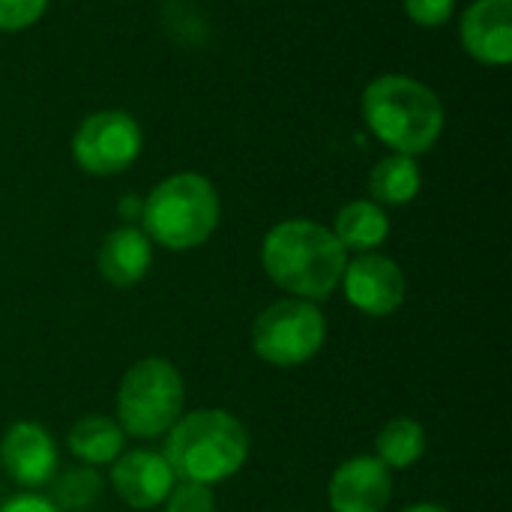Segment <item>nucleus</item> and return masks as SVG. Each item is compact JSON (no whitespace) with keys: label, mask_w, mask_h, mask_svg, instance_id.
Returning a JSON list of instances; mask_svg holds the SVG:
<instances>
[{"label":"nucleus","mask_w":512,"mask_h":512,"mask_svg":"<svg viewBox=\"0 0 512 512\" xmlns=\"http://www.w3.org/2000/svg\"><path fill=\"white\" fill-rule=\"evenodd\" d=\"M348 252L336 234L315 219H285L261 240V267L288 297L324 303L339 291Z\"/></svg>","instance_id":"f257e3e1"},{"label":"nucleus","mask_w":512,"mask_h":512,"mask_svg":"<svg viewBox=\"0 0 512 512\" xmlns=\"http://www.w3.org/2000/svg\"><path fill=\"white\" fill-rule=\"evenodd\" d=\"M177 480L219 486L237 477L252 453L249 429L225 408H198L180 414L165 432L159 450Z\"/></svg>","instance_id":"f03ea898"},{"label":"nucleus","mask_w":512,"mask_h":512,"mask_svg":"<svg viewBox=\"0 0 512 512\" xmlns=\"http://www.w3.org/2000/svg\"><path fill=\"white\" fill-rule=\"evenodd\" d=\"M363 120L369 132L402 156L429 153L444 132L441 96L417 78L381 75L363 90Z\"/></svg>","instance_id":"7ed1b4c3"},{"label":"nucleus","mask_w":512,"mask_h":512,"mask_svg":"<svg viewBox=\"0 0 512 512\" xmlns=\"http://www.w3.org/2000/svg\"><path fill=\"white\" fill-rule=\"evenodd\" d=\"M219 216L222 201L216 186L204 174L183 171L165 177L144 198L141 231L162 249L189 252L213 237Z\"/></svg>","instance_id":"20e7f679"},{"label":"nucleus","mask_w":512,"mask_h":512,"mask_svg":"<svg viewBox=\"0 0 512 512\" xmlns=\"http://www.w3.org/2000/svg\"><path fill=\"white\" fill-rule=\"evenodd\" d=\"M186 405L183 372L168 357H141L132 363L120 384L114 402V420L135 441H156L180 420Z\"/></svg>","instance_id":"39448f33"},{"label":"nucleus","mask_w":512,"mask_h":512,"mask_svg":"<svg viewBox=\"0 0 512 512\" xmlns=\"http://www.w3.org/2000/svg\"><path fill=\"white\" fill-rule=\"evenodd\" d=\"M327 342V315L318 303L282 297L264 306L249 330L252 354L273 369H300L321 354Z\"/></svg>","instance_id":"423d86ee"},{"label":"nucleus","mask_w":512,"mask_h":512,"mask_svg":"<svg viewBox=\"0 0 512 512\" xmlns=\"http://www.w3.org/2000/svg\"><path fill=\"white\" fill-rule=\"evenodd\" d=\"M144 135L129 111H96L72 135V159L93 177L123 174L141 153Z\"/></svg>","instance_id":"0eeeda50"},{"label":"nucleus","mask_w":512,"mask_h":512,"mask_svg":"<svg viewBox=\"0 0 512 512\" xmlns=\"http://www.w3.org/2000/svg\"><path fill=\"white\" fill-rule=\"evenodd\" d=\"M339 288L345 291V300L351 309H357L366 318H390L402 309L408 294L405 270L381 252H363L357 258H348Z\"/></svg>","instance_id":"6e6552de"},{"label":"nucleus","mask_w":512,"mask_h":512,"mask_svg":"<svg viewBox=\"0 0 512 512\" xmlns=\"http://www.w3.org/2000/svg\"><path fill=\"white\" fill-rule=\"evenodd\" d=\"M0 468L24 492L45 489L60 471V450L42 423L18 420L0 438Z\"/></svg>","instance_id":"1a4fd4ad"},{"label":"nucleus","mask_w":512,"mask_h":512,"mask_svg":"<svg viewBox=\"0 0 512 512\" xmlns=\"http://www.w3.org/2000/svg\"><path fill=\"white\" fill-rule=\"evenodd\" d=\"M108 483L114 495L120 498V504H126L129 510L147 512L153 507H162L177 477L168 468L162 453L135 447V450H123L108 465Z\"/></svg>","instance_id":"9d476101"},{"label":"nucleus","mask_w":512,"mask_h":512,"mask_svg":"<svg viewBox=\"0 0 512 512\" xmlns=\"http://www.w3.org/2000/svg\"><path fill=\"white\" fill-rule=\"evenodd\" d=\"M390 501L393 471L369 453L345 459L327 483V504L333 512H384Z\"/></svg>","instance_id":"9b49d317"},{"label":"nucleus","mask_w":512,"mask_h":512,"mask_svg":"<svg viewBox=\"0 0 512 512\" xmlns=\"http://www.w3.org/2000/svg\"><path fill=\"white\" fill-rule=\"evenodd\" d=\"M465 51L489 66H507L512 60V0H477L462 15Z\"/></svg>","instance_id":"f8f14e48"},{"label":"nucleus","mask_w":512,"mask_h":512,"mask_svg":"<svg viewBox=\"0 0 512 512\" xmlns=\"http://www.w3.org/2000/svg\"><path fill=\"white\" fill-rule=\"evenodd\" d=\"M150 264H153V243L138 225H120L108 231L96 255L99 276L114 288L138 285L150 273Z\"/></svg>","instance_id":"ddd939ff"},{"label":"nucleus","mask_w":512,"mask_h":512,"mask_svg":"<svg viewBox=\"0 0 512 512\" xmlns=\"http://www.w3.org/2000/svg\"><path fill=\"white\" fill-rule=\"evenodd\" d=\"M66 447L78 465L108 468L126 450V432L114 417L105 414H84L66 432Z\"/></svg>","instance_id":"4468645a"},{"label":"nucleus","mask_w":512,"mask_h":512,"mask_svg":"<svg viewBox=\"0 0 512 512\" xmlns=\"http://www.w3.org/2000/svg\"><path fill=\"white\" fill-rule=\"evenodd\" d=\"M336 234V240L342 243L345 252H375L387 243L390 237V216L381 204L369 201V198H360V201H351L345 204L339 213H336V222L330 228Z\"/></svg>","instance_id":"2eb2a0df"},{"label":"nucleus","mask_w":512,"mask_h":512,"mask_svg":"<svg viewBox=\"0 0 512 512\" xmlns=\"http://www.w3.org/2000/svg\"><path fill=\"white\" fill-rule=\"evenodd\" d=\"M423 186V174L414 156H402V153H390L384 156L372 174H369V192L372 201L381 207H405L420 195Z\"/></svg>","instance_id":"dca6fc26"},{"label":"nucleus","mask_w":512,"mask_h":512,"mask_svg":"<svg viewBox=\"0 0 512 512\" xmlns=\"http://www.w3.org/2000/svg\"><path fill=\"white\" fill-rule=\"evenodd\" d=\"M429 438L420 420L414 417H393L375 435V459H381L393 474L414 468L426 456Z\"/></svg>","instance_id":"f3484780"},{"label":"nucleus","mask_w":512,"mask_h":512,"mask_svg":"<svg viewBox=\"0 0 512 512\" xmlns=\"http://www.w3.org/2000/svg\"><path fill=\"white\" fill-rule=\"evenodd\" d=\"M102 495V477L90 465H69L48 483V501L63 512L90 510Z\"/></svg>","instance_id":"a211bd4d"},{"label":"nucleus","mask_w":512,"mask_h":512,"mask_svg":"<svg viewBox=\"0 0 512 512\" xmlns=\"http://www.w3.org/2000/svg\"><path fill=\"white\" fill-rule=\"evenodd\" d=\"M165 512H216V495L213 486H201V483H186L177 480L168 492V498L162 501Z\"/></svg>","instance_id":"6ab92c4d"},{"label":"nucleus","mask_w":512,"mask_h":512,"mask_svg":"<svg viewBox=\"0 0 512 512\" xmlns=\"http://www.w3.org/2000/svg\"><path fill=\"white\" fill-rule=\"evenodd\" d=\"M48 0H0V30L15 33L36 24L45 12Z\"/></svg>","instance_id":"aec40b11"},{"label":"nucleus","mask_w":512,"mask_h":512,"mask_svg":"<svg viewBox=\"0 0 512 512\" xmlns=\"http://www.w3.org/2000/svg\"><path fill=\"white\" fill-rule=\"evenodd\" d=\"M456 0H405V12L420 27H441L450 21Z\"/></svg>","instance_id":"412c9836"},{"label":"nucleus","mask_w":512,"mask_h":512,"mask_svg":"<svg viewBox=\"0 0 512 512\" xmlns=\"http://www.w3.org/2000/svg\"><path fill=\"white\" fill-rule=\"evenodd\" d=\"M0 512H63L48 501V495L39 492H18L9 501L0 504Z\"/></svg>","instance_id":"4be33fe9"},{"label":"nucleus","mask_w":512,"mask_h":512,"mask_svg":"<svg viewBox=\"0 0 512 512\" xmlns=\"http://www.w3.org/2000/svg\"><path fill=\"white\" fill-rule=\"evenodd\" d=\"M141 207H144V198H138V195H123L117 213H120V219H126V225H132L135 219L141 222Z\"/></svg>","instance_id":"5701e85b"},{"label":"nucleus","mask_w":512,"mask_h":512,"mask_svg":"<svg viewBox=\"0 0 512 512\" xmlns=\"http://www.w3.org/2000/svg\"><path fill=\"white\" fill-rule=\"evenodd\" d=\"M402 512H450L447 507H441V504H429V501H423V504H411V507H405Z\"/></svg>","instance_id":"b1692460"}]
</instances>
